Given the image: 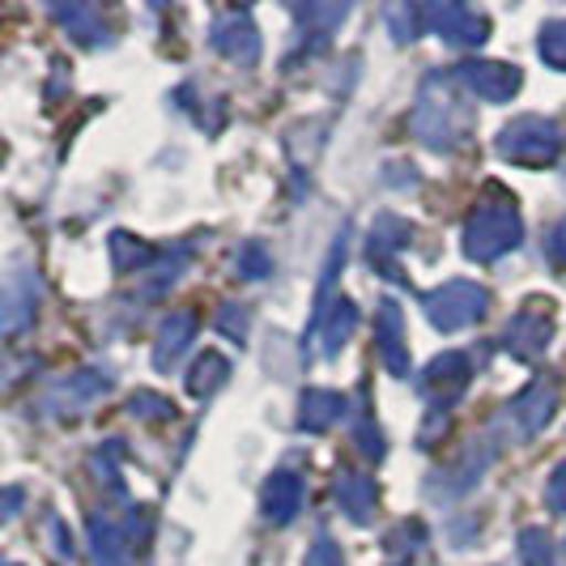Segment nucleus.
<instances>
[{"instance_id":"obj_1","label":"nucleus","mask_w":566,"mask_h":566,"mask_svg":"<svg viewBox=\"0 0 566 566\" xmlns=\"http://www.w3.org/2000/svg\"><path fill=\"white\" fill-rule=\"evenodd\" d=\"M520 234H524V222H520L515 200L499 184H490L485 200H478V209L464 222V252H469V260L490 264V260L507 255L511 248H520Z\"/></svg>"},{"instance_id":"obj_2","label":"nucleus","mask_w":566,"mask_h":566,"mask_svg":"<svg viewBox=\"0 0 566 566\" xmlns=\"http://www.w3.org/2000/svg\"><path fill=\"white\" fill-rule=\"evenodd\" d=\"M413 133L430 149H448V145L464 142L469 112H464V103H455L452 94L443 90V77H430L426 82L422 98H418V112H413Z\"/></svg>"},{"instance_id":"obj_3","label":"nucleus","mask_w":566,"mask_h":566,"mask_svg":"<svg viewBox=\"0 0 566 566\" xmlns=\"http://www.w3.org/2000/svg\"><path fill=\"white\" fill-rule=\"evenodd\" d=\"M563 149L558 124L545 115H520L499 133V158L515 167H549Z\"/></svg>"},{"instance_id":"obj_4","label":"nucleus","mask_w":566,"mask_h":566,"mask_svg":"<svg viewBox=\"0 0 566 566\" xmlns=\"http://www.w3.org/2000/svg\"><path fill=\"white\" fill-rule=\"evenodd\" d=\"M485 303H490V294H485L478 282H448V285H439V290H430L422 298L426 319H430L439 333H460V328L478 324L485 315Z\"/></svg>"},{"instance_id":"obj_5","label":"nucleus","mask_w":566,"mask_h":566,"mask_svg":"<svg viewBox=\"0 0 566 566\" xmlns=\"http://www.w3.org/2000/svg\"><path fill=\"white\" fill-rule=\"evenodd\" d=\"M549 337H554V303L549 298H528L520 312L511 315L507 333H503V349L520 363H533L545 354Z\"/></svg>"},{"instance_id":"obj_6","label":"nucleus","mask_w":566,"mask_h":566,"mask_svg":"<svg viewBox=\"0 0 566 566\" xmlns=\"http://www.w3.org/2000/svg\"><path fill=\"white\" fill-rule=\"evenodd\" d=\"M460 90H469L473 98H485V103H507L511 94L520 90V69L515 64H494V60H469L460 64L452 77Z\"/></svg>"},{"instance_id":"obj_7","label":"nucleus","mask_w":566,"mask_h":566,"mask_svg":"<svg viewBox=\"0 0 566 566\" xmlns=\"http://www.w3.org/2000/svg\"><path fill=\"white\" fill-rule=\"evenodd\" d=\"M469 375H473V367H469V354H460V349L443 354V358H434V363L426 367V375H422L426 400H430L434 409H448V405H452V400L469 388Z\"/></svg>"},{"instance_id":"obj_8","label":"nucleus","mask_w":566,"mask_h":566,"mask_svg":"<svg viewBox=\"0 0 566 566\" xmlns=\"http://www.w3.org/2000/svg\"><path fill=\"white\" fill-rule=\"evenodd\" d=\"M422 22L455 48H473L485 39V18L464 9V4H430V9H422Z\"/></svg>"},{"instance_id":"obj_9","label":"nucleus","mask_w":566,"mask_h":566,"mask_svg":"<svg viewBox=\"0 0 566 566\" xmlns=\"http://www.w3.org/2000/svg\"><path fill=\"white\" fill-rule=\"evenodd\" d=\"M554 409H558V384L545 379V375H537L520 397L511 400V418L520 422L524 434H537L541 426L554 418Z\"/></svg>"},{"instance_id":"obj_10","label":"nucleus","mask_w":566,"mask_h":566,"mask_svg":"<svg viewBox=\"0 0 566 566\" xmlns=\"http://www.w3.org/2000/svg\"><path fill=\"white\" fill-rule=\"evenodd\" d=\"M209 39H213V48H218L222 56L239 60V64H255V56H260V34H255L248 13H227V18H218Z\"/></svg>"},{"instance_id":"obj_11","label":"nucleus","mask_w":566,"mask_h":566,"mask_svg":"<svg viewBox=\"0 0 566 566\" xmlns=\"http://www.w3.org/2000/svg\"><path fill=\"white\" fill-rule=\"evenodd\" d=\"M375 337H379V354L392 375H409V345H405V315L400 307L388 298L379 303V315H375Z\"/></svg>"},{"instance_id":"obj_12","label":"nucleus","mask_w":566,"mask_h":566,"mask_svg":"<svg viewBox=\"0 0 566 566\" xmlns=\"http://www.w3.org/2000/svg\"><path fill=\"white\" fill-rule=\"evenodd\" d=\"M315 333H324V358H337L340 345L358 328V307L349 298H333L324 307H315Z\"/></svg>"},{"instance_id":"obj_13","label":"nucleus","mask_w":566,"mask_h":566,"mask_svg":"<svg viewBox=\"0 0 566 566\" xmlns=\"http://www.w3.org/2000/svg\"><path fill=\"white\" fill-rule=\"evenodd\" d=\"M260 503H264V515H269L273 524H290V520L303 511V478H294V473H273V478L264 482Z\"/></svg>"},{"instance_id":"obj_14","label":"nucleus","mask_w":566,"mask_h":566,"mask_svg":"<svg viewBox=\"0 0 566 566\" xmlns=\"http://www.w3.org/2000/svg\"><path fill=\"white\" fill-rule=\"evenodd\" d=\"M405 243H409V227H405L400 218H392V213H384V218L375 222V230H370V264L384 269V277H400L392 255H397Z\"/></svg>"},{"instance_id":"obj_15","label":"nucleus","mask_w":566,"mask_h":566,"mask_svg":"<svg viewBox=\"0 0 566 566\" xmlns=\"http://www.w3.org/2000/svg\"><path fill=\"white\" fill-rule=\"evenodd\" d=\"M345 418V397L340 392H328V388H312L303 397V413H298V426L312 430V434H324Z\"/></svg>"},{"instance_id":"obj_16","label":"nucleus","mask_w":566,"mask_h":566,"mask_svg":"<svg viewBox=\"0 0 566 566\" xmlns=\"http://www.w3.org/2000/svg\"><path fill=\"white\" fill-rule=\"evenodd\" d=\"M337 503L349 511L354 524H367L370 511H375V482L363 473H340L337 478Z\"/></svg>"},{"instance_id":"obj_17","label":"nucleus","mask_w":566,"mask_h":566,"mask_svg":"<svg viewBox=\"0 0 566 566\" xmlns=\"http://www.w3.org/2000/svg\"><path fill=\"white\" fill-rule=\"evenodd\" d=\"M192 333H197V319L188 312L170 315L167 328H163V340H158V349H154V363L158 367H167V363H175L179 354H184V345L192 340Z\"/></svg>"},{"instance_id":"obj_18","label":"nucleus","mask_w":566,"mask_h":566,"mask_svg":"<svg viewBox=\"0 0 566 566\" xmlns=\"http://www.w3.org/2000/svg\"><path fill=\"white\" fill-rule=\"evenodd\" d=\"M230 363L222 358V354H205L197 367H192V375H188V388H192V397H209L222 379H227Z\"/></svg>"},{"instance_id":"obj_19","label":"nucleus","mask_w":566,"mask_h":566,"mask_svg":"<svg viewBox=\"0 0 566 566\" xmlns=\"http://www.w3.org/2000/svg\"><path fill=\"white\" fill-rule=\"evenodd\" d=\"M124 558H128V545H124V537L115 533L112 524L94 520V563H98V566H124Z\"/></svg>"},{"instance_id":"obj_20","label":"nucleus","mask_w":566,"mask_h":566,"mask_svg":"<svg viewBox=\"0 0 566 566\" xmlns=\"http://www.w3.org/2000/svg\"><path fill=\"white\" fill-rule=\"evenodd\" d=\"M541 56H545V64H554V69H563L566 73V18H558V22H545L541 27Z\"/></svg>"},{"instance_id":"obj_21","label":"nucleus","mask_w":566,"mask_h":566,"mask_svg":"<svg viewBox=\"0 0 566 566\" xmlns=\"http://www.w3.org/2000/svg\"><path fill=\"white\" fill-rule=\"evenodd\" d=\"M520 563L524 566H554V549L545 528H524L520 533Z\"/></svg>"},{"instance_id":"obj_22","label":"nucleus","mask_w":566,"mask_h":566,"mask_svg":"<svg viewBox=\"0 0 566 566\" xmlns=\"http://www.w3.org/2000/svg\"><path fill=\"white\" fill-rule=\"evenodd\" d=\"M112 260L119 273H128V269H142L145 260H149V248L137 243V239H128V234H112Z\"/></svg>"},{"instance_id":"obj_23","label":"nucleus","mask_w":566,"mask_h":566,"mask_svg":"<svg viewBox=\"0 0 566 566\" xmlns=\"http://www.w3.org/2000/svg\"><path fill=\"white\" fill-rule=\"evenodd\" d=\"M418 18H422V13L409 9V4H392V9H388V22H392V34H397L400 43L418 34Z\"/></svg>"},{"instance_id":"obj_24","label":"nucleus","mask_w":566,"mask_h":566,"mask_svg":"<svg viewBox=\"0 0 566 566\" xmlns=\"http://www.w3.org/2000/svg\"><path fill=\"white\" fill-rule=\"evenodd\" d=\"M545 503H549V511L566 515V460L549 473V482H545Z\"/></svg>"},{"instance_id":"obj_25","label":"nucleus","mask_w":566,"mask_h":566,"mask_svg":"<svg viewBox=\"0 0 566 566\" xmlns=\"http://www.w3.org/2000/svg\"><path fill=\"white\" fill-rule=\"evenodd\" d=\"M239 269H243V277H264L273 264H269V255L260 252L255 243H248V248H243V255H239Z\"/></svg>"},{"instance_id":"obj_26","label":"nucleus","mask_w":566,"mask_h":566,"mask_svg":"<svg viewBox=\"0 0 566 566\" xmlns=\"http://www.w3.org/2000/svg\"><path fill=\"white\" fill-rule=\"evenodd\" d=\"M133 413H142V418H167L170 400L154 397V392H137V397H133Z\"/></svg>"},{"instance_id":"obj_27","label":"nucleus","mask_w":566,"mask_h":566,"mask_svg":"<svg viewBox=\"0 0 566 566\" xmlns=\"http://www.w3.org/2000/svg\"><path fill=\"white\" fill-rule=\"evenodd\" d=\"M307 566H345V563H340L337 545H333L328 537H319L312 545V554H307Z\"/></svg>"},{"instance_id":"obj_28","label":"nucleus","mask_w":566,"mask_h":566,"mask_svg":"<svg viewBox=\"0 0 566 566\" xmlns=\"http://www.w3.org/2000/svg\"><path fill=\"white\" fill-rule=\"evenodd\" d=\"M549 255H554V264H566V222L554 230V239H549Z\"/></svg>"}]
</instances>
